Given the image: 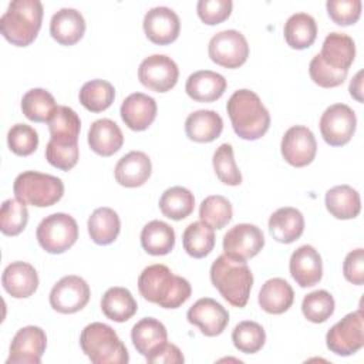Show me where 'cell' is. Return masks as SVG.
<instances>
[{"mask_svg": "<svg viewBox=\"0 0 364 364\" xmlns=\"http://www.w3.org/2000/svg\"><path fill=\"white\" fill-rule=\"evenodd\" d=\"M138 290L145 300L164 309L181 307L192 293L186 279L173 274L168 266L161 263L151 264L141 272Z\"/></svg>", "mask_w": 364, "mask_h": 364, "instance_id": "6da1fadb", "label": "cell"}, {"mask_svg": "<svg viewBox=\"0 0 364 364\" xmlns=\"http://www.w3.org/2000/svg\"><path fill=\"white\" fill-rule=\"evenodd\" d=\"M235 134L246 141L262 138L270 127V114L255 91H235L226 104Z\"/></svg>", "mask_w": 364, "mask_h": 364, "instance_id": "7a4b0ae2", "label": "cell"}, {"mask_svg": "<svg viewBox=\"0 0 364 364\" xmlns=\"http://www.w3.org/2000/svg\"><path fill=\"white\" fill-rule=\"evenodd\" d=\"M210 282L229 304L242 309L250 296L253 273L246 262L223 253L210 266Z\"/></svg>", "mask_w": 364, "mask_h": 364, "instance_id": "3957f363", "label": "cell"}, {"mask_svg": "<svg viewBox=\"0 0 364 364\" xmlns=\"http://www.w3.org/2000/svg\"><path fill=\"white\" fill-rule=\"evenodd\" d=\"M43 13L40 0H13L0 17L3 37L17 47L30 46L41 28Z\"/></svg>", "mask_w": 364, "mask_h": 364, "instance_id": "277c9868", "label": "cell"}, {"mask_svg": "<svg viewBox=\"0 0 364 364\" xmlns=\"http://www.w3.org/2000/svg\"><path fill=\"white\" fill-rule=\"evenodd\" d=\"M80 346L94 364H127L129 361L128 350L115 330L100 321L82 328Z\"/></svg>", "mask_w": 364, "mask_h": 364, "instance_id": "5b68a950", "label": "cell"}, {"mask_svg": "<svg viewBox=\"0 0 364 364\" xmlns=\"http://www.w3.org/2000/svg\"><path fill=\"white\" fill-rule=\"evenodd\" d=\"M16 199L36 208H48L64 195V183L60 178L37 171H26L17 175L13 183Z\"/></svg>", "mask_w": 364, "mask_h": 364, "instance_id": "8992f818", "label": "cell"}, {"mask_svg": "<svg viewBox=\"0 0 364 364\" xmlns=\"http://www.w3.org/2000/svg\"><path fill=\"white\" fill-rule=\"evenodd\" d=\"M36 237L47 253L60 255L77 242L78 225L71 215L57 212L46 216L38 223Z\"/></svg>", "mask_w": 364, "mask_h": 364, "instance_id": "52a82bcc", "label": "cell"}, {"mask_svg": "<svg viewBox=\"0 0 364 364\" xmlns=\"http://www.w3.org/2000/svg\"><path fill=\"white\" fill-rule=\"evenodd\" d=\"M327 348L337 355H351L364 346V314L357 310L346 314L326 334Z\"/></svg>", "mask_w": 364, "mask_h": 364, "instance_id": "ba28073f", "label": "cell"}, {"mask_svg": "<svg viewBox=\"0 0 364 364\" xmlns=\"http://www.w3.org/2000/svg\"><path fill=\"white\" fill-rule=\"evenodd\" d=\"M208 54L220 67L239 68L249 57V44L240 31L223 30L209 40Z\"/></svg>", "mask_w": 364, "mask_h": 364, "instance_id": "9c48e42d", "label": "cell"}, {"mask_svg": "<svg viewBox=\"0 0 364 364\" xmlns=\"http://www.w3.org/2000/svg\"><path fill=\"white\" fill-rule=\"evenodd\" d=\"M91 297L88 283L75 274L61 277L50 291V306L61 314H73L82 310Z\"/></svg>", "mask_w": 364, "mask_h": 364, "instance_id": "30bf717a", "label": "cell"}, {"mask_svg": "<svg viewBox=\"0 0 364 364\" xmlns=\"http://www.w3.org/2000/svg\"><path fill=\"white\" fill-rule=\"evenodd\" d=\"M320 132L331 146H343L353 138L357 127L355 112L346 104H333L321 114Z\"/></svg>", "mask_w": 364, "mask_h": 364, "instance_id": "8fae6325", "label": "cell"}, {"mask_svg": "<svg viewBox=\"0 0 364 364\" xmlns=\"http://www.w3.org/2000/svg\"><path fill=\"white\" fill-rule=\"evenodd\" d=\"M179 77V68L176 63L165 54H152L142 60L138 68L139 82L155 91L166 92L172 90Z\"/></svg>", "mask_w": 364, "mask_h": 364, "instance_id": "7c38bea8", "label": "cell"}, {"mask_svg": "<svg viewBox=\"0 0 364 364\" xmlns=\"http://www.w3.org/2000/svg\"><path fill=\"white\" fill-rule=\"evenodd\" d=\"M264 246V235L260 228L252 223H239L230 228L223 236V252L226 256L243 260L255 257Z\"/></svg>", "mask_w": 364, "mask_h": 364, "instance_id": "4fadbf2b", "label": "cell"}, {"mask_svg": "<svg viewBox=\"0 0 364 364\" xmlns=\"http://www.w3.org/2000/svg\"><path fill=\"white\" fill-rule=\"evenodd\" d=\"M280 151L289 165L296 168L307 166L313 162L317 152L314 134L304 125H293L284 132Z\"/></svg>", "mask_w": 364, "mask_h": 364, "instance_id": "5bb4252c", "label": "cell"}, {"mask_svg": "<svg viewBox=\"0 0 364 364\" xmlns=\"http://www.w3.org/2000/svg\"><path fill=\"white\" fill-rule=\"evenodd\" d=\"M47 347V336L41 327L26 326L20 328L10 344L7 364H40Z\"/></svg>", "mask_w": 364, "mask_h": 364, "instance_id": "9a60e30c", "label": "cell"}, {"mask_svg": "<svg viewBox=\"0 0 364 364\" xmlns=\"http://www.w3.org/2000/svg\"><path fill=\"white\" fill-rule=\"evenodd\" d=\"M186 318L191 324L198 326L203 336L216 337L225 331L229 323V313L216 300L202 297L189 307Z\"/></svg>", "mask_w": 364, "mask_h": 364, "instance_id": "2e32d148", "label": "cell"}, {"mask_svg": "<svg viewBox=\"0 0 364 364\" xmlns=\"http://www.w3.org/2000/svg\"><path fill=\"white\" fill-rule=\"evenodd\" d=\"M142 27L148 40L158 46H166L178 38L181 21L172 9L158 6L145 13Z\"/></svg>", "mask_w": 364, "mask_h": 364, "instance_id": "e0dca14e", "label": "cell"}, {"mask_svg": "<svg viewBox=\"0 0 364 364\" xmlns=\"http://www.w3.org/2000/svg\"><path fill=\"white\" fill-rule=\"evenodd\" d=\"M289 269L291 277L300 287H313L323 277L321 256L310 245H303L291 253Z\"/></svg>", "mask_w": 364, "mask_h": 364, "instance_id": "ac0fdd59", "label": "cell"}, {"mask_svg": "<svg viewBox=\"0 0 364 364\" xmlns=\"http://www.w3.org/2000/svg\"><path fill=\"white\" fill-rule=\"evenodd\" d=\"M156 101L144 94L132 92L121 104L119 114L124 124L132 131H145L156 118Z\"/></svg>", "mask_w": 364, "mask_h": 364, "instance_id": "d6986e66", "label": "cell"}, {"mask_svg": "<svg viewBox=\"0 0 364 364\" xmlns=\"http://www.w3.org/2000/svg\"><path fill=\"white\" fill-rule=\"evenodd\" d=\"M318 57L327 67L336 71L348 73L355 57L354 40L344 33H330L323 41Z\"/></svg>", "mask_w": 364, "mask_h": 364, "instance_id": "ffe728a7", "label": "cell"}, {"mask_svg": "<svg viewBox=\"0 0 364 364\" xmlns=\"http://www.w3.org/2000/svg\"><path fill=\"white\" fill-rule=\"evenodd\" d=\"M4 290L14 299H27L33 296L38 287L37 270L26 262H11L1 274Z\"/></svg>", "mask_w": 364, "mask_h": 364, "instance_id": "44dd1931", "label": "cell"}, {"mask_svg": "<svg viewBox=\"0 0 364 364\" xmlns=\"http://www.w3.org/2000/svg\"><path fill=\"white\" fill-rule=\"evenodd\" d=\"M131 340L136 351L145 358L154 355L168 343L166 327L154 317H144L131 330Z\"/></svg>", "mask_w": 364, "mask_h": 364, "instance_id": "7402d4cb", "label": "cell"}, {"mask_svg": "<svg viewBox=\"0 0 364 364\" xmlns=\"http://www.w3.org/2000/svg\"><path fill=\"white\" fill-rule=\"evenodd\" d=\"M152 164L149 156L142 151L125 154L115 165V181L125 188L142 186L151 176Z\"/></svg>", "mask_w": 364, "mask_h": 364, "instance_id": "603a6c76", "label": "cell"}, {"mask_svg": "<svg viewBox=\"0 0 364 364\" xmlns=\"http://www.w3.org/2000/svg\"><path fill=\"white\" fill-rule=\"evenodd\" d=\"M85 33V20L82 14L70 7L60 9L50 21V34L61 46L78 43Z\"/></svg>", "mask_w": 364, "mask_h": 364, "instance_id": "cb8c5ba5", "label": "cell"}, {"mask_svg": "<svg viewBox=\"0 0 364 364\" xmlns=\"http://www.w3.org/2000/svg\"><path fill=\"white\" fill-rule=\"evenodd\" d=\"M226 85V80L222 74L210 70H200L188 77L185 91L193 101L213 102L223 95Z\"/></svg>", "mask_w": 364, "mask_h": 364, "instance_id": "d4e9b609", "label": "cell"}, {"mask_svg": "<svg viewBox=\"0 0 364 364\" xmlns=\"http://www.w3.org/2000/svg\"><path fill=\"white\" fill-rule=\"evenodd\" d=\"M122 144V131L112 119L101 118L91 124L88 129V145L95 154L111 156L121 149Z\"/></svg>", "mask_w": 364, "mask_h": 364, "instance_id": "484cf974", "label": "cell"}, {"mask_svg": "<svg viewBox=\"0 0 364 364\" xmlns=\"http://www.w3.org/2000/svg\"><path fill=\"white\" fill-rule=\"evenodd\" d=\"M304 230L303 213L291 206L274 210L269 218L270 236L280 243H293Z\"/></svg>", "mask_w": 364, "mask_h": 364, "instance_id": "4316f807", "label": "cell"}, {"mask_svg": "<svg viewBox=\"0 0 364 364\" xmlns=\"http://www.w3.org/2000/svg\"><path fill=\"white\" fill-rule=\"evenodd\" d=\"M223 131V119L213 109H198L188 115L185 121V132L191 141L206 144L220 136Z\"/></svg>", "mask_w": 364, "mask_h": 364, "instance_id": "83f0119b", "label": "cell"}, {"mask_svg": "<svg viewBox=\"0 0 364 364\" xmlns=\"http://www.w3.org/2000/svg\"><path fill=\"white\" fill-rule=\"evenodd\" d=\"M259 306L269 314H282L287 311L294 300L291 286L282 277H273L263 283L259 291Z\"/></svg>", "mask_w": 364, "mask_h": 364, "instance_id": "f1b7e54d", "label": "cell"}, {"mask_svg": "<svg viewBox=\"0 0 364 364\" xmlns=\"http://www.w3.org/2000/svg\"><path fill=\"white\" fill-rule=\"evenodd\" d=\"M326 208L336 219L347 220L358 216L361 210L360 193L350 185H337L326 192Z\"/></svg>", "mask_w": 364, "mask_h": 364, "instance_id": "f546056e", "label": "cell"}, {"mask_svg": "<svg viewBox=\"0 0 364 364\" xmlns=\"http://www.w3.org/2000/svg\"><path fill=\"white\" fill-rule=\"evenodd\" d=\"M88 235L97 245H111L119 235L121 220L118 213L107 206L97 208L87 222Z\"/></svg>", "mask_w": 364, "mask_h": 364, "instance_id": "4dcf8cb0", "label": "cell"}, {"mask_svg": "<svg viewBox=\"0 0 364 364\" xmlns=\"http://www.w3.org/2000/svg\"><path fill=\"white\" fill-rule=\"evenodd\" d=\"M101 310L104 316L112 321H128L138 310L136 300L125 287H109L101 299Z\"/></svg>", "mask_w": 364, "mask_h": 364, "instance_id": "1f68e13d", "label": "cell"}, {"mask_svg": "<svg viewBox=\"0 0 364 364\" xmlns=\"http://www.w3.org/2000/svg\"><path fill=\"white\" fill-rule=\"evenodd\" d=\"M283 36L289 47L294 50L309 48L317 37V23L307 13L291 14L284 23Z\"/></svg>", "mask_w": 364, "mask_h": 364, "instance_id": "d6a6232c", "label": "cell"}, {"mask_svg": "<svg viewBox=\"0 0 364 364\" xmlns=\"http://www.w3.org/2000/svg\"><path fill=\"white\" fill-rule=\"evenodd\" d=\"M142 249L152 256H164L175 246V230L162 220H151L141 230Z\"/></svg>", "mask_w": 364, "mask_h": 364, "instance_id": "836d02e7", "label": "cell"}, {"mask_svg": "<svg viewBox=\"0 0 364 364\" xmlns=\"http://www.w3.org/2000/svg\"><path fill=\"white\" fill-rule=\"evenodd\" d=\"M78 158V138L50 136L46 146V159L50 165L61 171H70L77 165Z\"/></svg>", "mask_w": 364, "mask_h": 364, "instance_id": "e575fe53", "label": "cell"}, {"mask_svg": "<svg viewBox=\"0 0 364 364\" xmlns=\"http://www.w3.org/2000/svg\"><path fill=\"white\" fill-rule=\"evenodd\" d=\"M195 208L193 193L183 186L168 188L159 198V209L164 216L172 220L188 218Z\"/></svg>", "mask_w": 364, "mask_h": 364, "instance_id": "d590c367", "label": "cell"}, {"mask_svg": "<svg viewBox=\"0 0 364 364\" xmlns=\"http://www.w3.org/2000/svg\"><path fill=\"white\" fill-rule=\"evenodd\" d=\"M182 245L191 257L202 259L215 247V232L202 220L192 222L182 235Z\"/></svg>", "mask_w": 364, "mask_h": 364, "instance_id": "8d00e7d4", "label": "cell"}, {"mask_svg": "<svg viewBox=\"0 0 364 364\" xmlns=\"http://www.w3.org/2000/svg\"><path fill=\"white\" fill-rule=\"evenodd\" d=\"M57 107L54 97L44 88H31L21 98V111L33 122H48Z\"/></svg>", "mask_w": 364, "mask_h": 364, "instance_id": "74e56055", "label": "cell"}, {"mask_svg": "<svg viewBox=\"0 0 364 364\" xmlns=\"http://www.w3.org/2000/svg\"><path fill=\"white\" fill-rule=\"evenodd\" d=\"M81 105L91 112H101L111 107L115 98V88L105 80L87 81L78 94Z\"/></svg>", "mask_w": 364, "mask_h": 364, "instance_id": "f35d334b", "label": "cell"}, {"mask_svg": "<svg viewBox=\"0 0 364 364\" xmlns=\"http://www.w3.org/2000/svg\"><path fill=\"white\" fill-rule=\"evenodd\" d=\"M233 216L230 202L222 195L206 196L199 206V218L212 229H223Z\"/></svg>", "mask_w": 364, "mask_h": 364, "instance_id": "ab89813d", "label": "cell"}, {"mask_svg": "<svg viewBox=\"0 0 364 364\" xmlns=\"http://www.w3.org/2000/svg\"><path fill=\"white\" fill-rule=\"evenodd\" d=\"M233 346L245 354H255L266 343V333L263 327L252 320H245L236 324L232 331Z\"/></svg>", "mask_w": 364, "mask_h": 364, "instance_id": "60d3db41", "label": "cell"}, {"mask_svg": "<svg viewBox=\"0 0 364 364\" xmlns=\"http://www.w3.org/2000/svg\"><path fill=\"white\" fill-rule=\"evenodd\" d=\"M336 301L327 290H314L304 296L301 301V313L311 323H324L334 313Z\"/></svg>", "mask_w": 364, "mask_h": 364, "instance_id": "b9f144b4", "label": "cell"}, {"mask_svg": "<svg viewBox=\"0 0 364 364\" xmlns=\"http://www.w3.org/2000/svg\"><path fill=\"white\" fill-rule=\"evenodd\" d=\"M28 222V209L18 199H7L0 209V230L6 236L20 235Z\"/></svg>", "mask_w": 364, "mask_h": 364, "instance_id": "7bdbcfd3", "label": "cell"}, {"mask_svg": "<svg viewBox=\"0 0 364 364\" xmlns=\"http://www.w3.org/2000/svg\"><path fill=\"white\" fill-rule=\"evenodd\" d=\"M212 164L213 171L222 183L229 186H237L242 183V173L235 162L233 148L230 144H222L216 148Z\"/></svg>", "mask_w": 364, "mask_h": 364, "instance_id": "ee69618b", "label": "cell"}, {"mask_svg": "<svg viewBox=\"0 0 364 364\" xmlns=\"http://www.w3.org/2000/svg\"><path fill=\"white\" fill-rule=\"evenodd\" d=\"M48 131L51 136H71L78 138L81 129V121L78 114L65 105H58L50 118Z\"/></svg>", "mask_w": 364, "mask_h": 364, "instance_id": "f6af8a7d", "label": "cell"}, {"mask_svg": "<svg viewBox=\"0 0 364 364\" xmlns=\"http://www.w3.org/2000/svg\"><path fill=\"white\" fill-rule=\"evenodd\" d=\"M7 145L18 156L31 155L38 146V134L31 125L16 124L7 132Z\"/></svg>", "mask_w": 364, "mask_h": 364, "instance_id": "bcb514c9", "label": "cell"}, {"mask_svg": "<svg viewBox=\"0 0 364 364\" xmlns=\"http://www.w3.org/2000/svg\"><path fill=\"white\" fill-rule=\"evenodd\" d=\"M360 0H328L326 3L330 18L338 26H351L358 21L361 16Z\"/></svg>", "mask_w": 364, "mask_h": 364, "instance_id": "7dc6e473", "label": "cell"}, {"mask_svg": "<svg viewBox=\"0 0 364 364\" xmlns=\"http://www.w3.org/2000/svg\"><path fill=\"white\" fill-rule=\"evenodd\" d=\"M309 74H310V78L313 80L314 84H317L318 87H323V88H334V87H338L341 85L348 73H343V71H336L330 67H327L318 57V54H316L310 64H309Z\"/></svg>", "mask_w": 364, "mask_h": 364, "instance_id": "c3c4849f", "label": "cell"}, {"mask_svg": "<svg viewBox=\"0 0 364 364\" xmlns=\"http://www.w3.org/2000/svg\"><path fill=\"white\" fill-rule=\"evenodd\" d=\"M232 7L233 3L230 0H199L196 4V13L205 24L215 26L230 16Z\"/></svg>", "mask_w": 364, "mask_h": 364, "instance_id": "681fc988", "label": "cell"}, {"mask_svg": "<svg viewBox=\"0 0 364 364\" xmlns=\"http://www.w3.org/2000/svg\"><path fill=\"white\" fill-rule=\"evenodd\" d=\"M343 274L347 282L361 286L364 283V249L357 247L347 253L343 263Z\"/></svg>", "mask_w": 364, "mask_h": 364, "instance_id": "f907efd6", "label": "cell"}, {"mask_svg": "<svg viewBox=\"0 0 364 364\" xmlns=\"http://www.w3.org/2000/svg\"><path fill=\"white\" fill-rule=\"evenodd\" d=\"M146 361L149 364H182L185 361V357L175 344L166 343L159 351L148 357Z\"/></svg>", "mask_w": 364, "mask_h": 364, "instance_id": "816d5d0a", "label": "cell"}, {"mask_svg": "<svg viewBox=\"0 0 364 364\" xmlns=\"http://www.w3.org/2000/svg\"><path fill=\"white\" fill-rule=\"evenodd\" d=\"M348 91L354 100H357L358 102H363V71H358L354 75V78L350 82Z\"/></svg>", "mask_w": 364, "mask_h": 364, "instance_id": "f5cc1de1", "label": "cell"}]
</instances>
